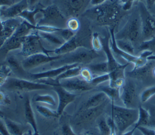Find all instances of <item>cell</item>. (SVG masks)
<instances>
[{"instance_id":"cell-41","label":"cell","mask_w":155,"mask_h":135,"mask_svg":"<svg viewBox=\"0 0 155 135\" xmlns=\"http://www.w3.org/2000/svg\"><path fill=\"white\" fill-rule=\"evenodd\" d=\"M58 32L59 33L61 38L65 42L67 41H68L69 39L72 38L76 34L75 32L70 30V29H68L67 28H63Z\"/></svg>"},{"instance_id":"cell-61","label":"cell","mask_w":155,"mask_h":135,"mask_svg":"<svg viewBox=\"0 0 155 135\" xmlns=\"http://www.w3.org/2000/svg\"><path fill=\"white\" fill-rule=\"evenodd\" d=\"M81 135H87V134H81Z\"/></svg>"},{"instance_id":"cell-60","label":"cell","mask_w":155,"mask_h":135,"mask_svg":"<svg viewBox=\"0 0 155 135\" xmlns=\"http://www.w3.org/2000/svg\"><path fill=\"white\" fill-rule=\"evenodd\" d=\"M153 73H154V76H155V68H154V70H153Z\"/></svg>"},{"instance_id":"cell-33","label":"cell","mask_w":155,"mask_h":135,"mask_svg":"<svg viewBox=\"0 0 155 135\" xmlns=\"http://www.w3.org/2000/svg\"><path fill=\"white\" fill-rule=\"evenodd\" d=\"M12 72V69L7 64L0 67V87H2L5 83Z\"/></svg>"},{"instance_id":"cell-46","label":"cell","mask_w":155,"mask_h":135,"mask_svg":"<svg viewBox=\"0 0 155 135\" xmlns=\"http://www.w3.org/2000/svg\"><path fill=\"white\" fill-rule=\"evenodd\" d=\"M0 134L1 135H10L8 133L7 127L4 122H3L0 118Z\"/></svg>"},{"instance_id":"cell-43","label":"cell","mask_w":155,"mask_h":135,"mask_svg":"<svg viewBox=\"0 0 155 135\" xmlns=\"http://www.w3.org/2000/svg\"><path fill=\"white\" fill-rule=\"evenodd\" d=\"M61 131L63 135H77L72 130L70 125L64 123L61 126Z\"/></svg>"},{"instance_id":"cell-57","label":"cell","mask_w":155,"mask_h":135,"mask_svg":"<svg viewBox=\"0 0 155 135\" xmlns=\"http://www.w3.org/2000/svg\"><path fill=\"white\" fill-rule=\"evenodd\" d=\"M4 113L0 110V118H4Z\"/></svg>"},{"instance_id":"cell-4","label":"cell","mask_w":155,"mask_h":135,"mask_svg":"<svg viewBox=\"0 0 155 135\" xmlns=\"http://www.w3.org/2000/svg\"><path fill=\"white\" fill-rule=\"evenodd\" d=\"M53 53V50L45 48L41 42V38L38 35L37 31L33 30L24 37L19 54L28 57L38 53L49 55V53Z\"/></svg>"},{"instance_id":"cell-52","label":"cell","mask_w":155,"mask_h":135,"mask_svg":"<svg viewBox=\"0 0 155 135\" xmlns=\"http://www.w3.org/2000/svg\"><path fill=\"white\" fill-rule=\"evenodd\" d=\"M136 130V129L133 127V128L131 130H130V131H127V132L125 131V132H124V133H122L121 135H133V134H134V131H135Z\"/></svg>"},{"instance_id":"cell-53","label":"cell","mask_w":155,"mask_h":135,"mask_svg":"<svg viewBox=\"0 0 155 135\" xmlns=\"http://www.w3.org/2000/svg\"><path fill=\"white\" fill-rule=\"evenodd\" d=\"M1 9V8H0ZM2 30H3V25H2V18L1 17V15H0V38L2 35Z\"/></svg>"},{"instance_id":"cell-55","label":"cell","mask_w":155,"mask_h":135,"mask_svg":"<svg viewBox=\"0 0 155 135\" xmlns=\"http://www.w3.org/2000/svg\"><path fill=\"white\" fill-rule=\"evenodd\" d=\"M148 60H150V61H155V55H154V54H152V55H151L150 56H149L148 58Z\"/></svg>"},{"instance_id":"cell-62","label":"cell","mask_w":155,"mask_h":135,"mask_svg":"<svg viewBox=\"0 0 155 135\" xmlns=\"http://www.w3.org/2000/svg\"><path fill=\"white\" fill-rule=\"evenodd\" d=\"M55 135V134H54ZM56 135H57V134H56Z\"/></svg>"},{"instance_id":"cell-20","label":"cell","mask_w":155,"mask_h":135,"mask_svg":"<svg viewBox=\"0 0 155 135\" xmlns=\"http://www.w3.org/2000/svg\"><path fill=\"white\" fill-rule=\"evenodd\" d=\"M24 114H25V117L27 120V122L28 124H30V125L33 128V135H39V132L38 130V127H37L36 119L35 117V114L31 108L30 100L28 97L25 98V102H24Z\"/></svg>"},{"instance_id":"cell-58","label":"cell","mask_w":155,"mask_h":135,"mask_svg":"<svg viewBox=\"0 0 155 135\" xmlns=\"http://www.w3.org/2000/svg\"><path fill=\"white\" fill-rule=\"evenodd\" d=\"M44 2H45V3H48L50 0H44Z\"/></svg>"},{"instance_id":"cell-21","label":"cell","mask_w":155,"mask_h":135,"mask_svg":"<svg viewBox=\"0 0 155 135\" xmlns=\"http://www.w3.org/2000/svg\"><path fill=\"white\" fill-rule=\"evenodd\" d=\"M105 102L102 105L96 108L79 111L80 113H78V115L77 116V117L76 119V121L78 123H81L85 121H88L91 120L92 118L94 117L95 115L99 114L103 110V108L105 106Z\"/></svg>"},{"instance_id":"cell-8","label":"cell","mask_w":155,"mask_h":135,"mask_svg":"<svg viewBox=\"0 0 155 135\" xmlns=\"http://www.w3.org/2000/svg\"><path fill=\"white\" fill-rule=\"evenodd\" d=\"M141 36L140 18L131 17L121 30L115 33L116 39H125L131 42H136Z\"/></svg>"},{"instance_id":"cell-19","label":"cell","mask_w":155,"mask_h":135,"mask_svg":"<svg viewBox=\"0 0 155 135\" xmlns=\"http://www.w3.org/2000/svg\"><path fill=\"white\" fill-rule=\"evenodd\" d=\"M108 99H109L108 97L104 92L99 91L91 96L81 107L79 111L97 107L107 102Z\"/></svg>"},{"instance_id":"cell-40","label":"cell","mask_w":155,"mask_h":135,"mask_svg":"<svg viewBox=\"0 0 155 135\" xmlns=\"http://www.w3.org/2000/svg\"><path fill=\"white\" fill-rule=\"evenodd\" d=\"M149 113L148 127L155 128V105L150 104L146 108Z\"/></svg>"},{"instance_id":"cell-15","label":"cell","mask_w":155,"mask_h":135,"mask_svg":"<svg viewBox=\"0 0 155 135\" xmlns=\"http://www.w3.org/2000/svg\"><path fill=\"white\" fill-rule=\"evenodd\" d=\"M52 90L56 91L58 96L59 102L56 111L59 116L62 114L65 108L69 104L73 102L75 100L76 95L73 93L67 91L64 88L59 85L53 86Z\"/></svg>"},{"instance_id":"cell-34","label":"cell","mask_w":155,"mask_h":135,"mask_svg":"<svg viewBox=\"0 0 155 135\" xmlns=\"http://www.w3.org/2000/svg\"><path fill=\"white\" fill-rule=\"evenodd\" d=\"M140 51L143 50H149L155 53V36L152 38L143 41L139 46Z\"/></svg>"},{"instance_id":"cell-35","label":"cell","mask_w":155,"mask_h":135,"mask_svg":"<svg viewBox=\"0 0 155 135\" xmlns=\"http://www.w3.org/2000/svg\"><path fill=\"white\" fill-rule=\"evenodd\" d=\"M97 126L101 135H110L111 132V128L108 125L106 119L102 118L97 123Z\"/></svg>"},{"instance_id":"cell-17","label":"cell","mask_w":155,"mask_h":135,"mask_svg":"<svg viewBox=\"0 0 155 135\" xmlns=\"http://www.w3.org/2000/svg\"><path fill=\"white\" fill-rule=\"evenodd\" d=\"M28 0H21L7 8L0 9L1 17L6 19L17 18L22 11L28 8Z\"/></svg>"},{"instance_id":"cell-6","label":"cell","mask_w":155,"mask_h":135,"mask_svg":"<svg viewBox=\"0 0 155 135\" xmlns=\"http://www.w3.org/2000/svg\"><path fill=\"white\" fill-rule=\"evenodd\" d=\"M5 89L11 91H30L40 90H52L53 87L40 82H33L19 77H8L2 86Z\"/></svg>"},{"instance_id":"cell-59","label":"cell","mask_w":155,"mask_h":135,"mask_svg":"<svg viewBox=\"0 0 155 135\" xmlns=\"http://www.w3.org/2000/svg\"><path fill=\"white\" fill-rule=\"evenodd\" d=\"M22 135H30V134H28L27 132H25V133H24Z\"/></svg>"},{"instance_id":"cell-3","label":"cell","mask_w":155,"mask_h":135,"mask_svg":"<svg viewBox=\"0 0 155 135\" xmlns=\"http://www.w3.org/2000/svg\"><path fill=\"white\" fill-rule=\"evenodd\" d=\"M65 56H62L58 60L51 62V66H63L65 65H70L78 64H90L95 59L99 56L97 51L93 49L87 48L85 47H80L74 51L66 54Z\"/></svg>"},{"instance_id":"cell-22","label":"cell","mask_w":155,"mask_h":135,"mask_svg":"<svg viewBox=\"0 0 155 135\" xmlns=\"http://www.w3.org/2000/svg\"><path fill=\"white\" fill-rule=\"evenodd\" d=\"M24 37H17L12 35L5 42L0 48V50H2L5 53H7L12 50L21 49Z\"/></svg>"},{"instance_id":"cell-7","label":"cell","mask_w":155,"mask_h":135,"mask_svg":"<svg viewBox=\"0 0 155 135\" xmlns=\"http://www.w3.org/2000/svg\"><path fill=\"white\" fill-rule=\"evenodd\" d=\"M91 0H57L56 5L65 18H77L82 14Z\"/></svg>"},{"instance_id":"cell-51","label":"cell","mask_w":155,"mask_h":135,"mask_svg":"<svg viewBox=\"0 0 155 135\" xmlns=\"http://www.w3.org/2000/svg\"><path fill=\"white\" fill-rule=\"evenodd\" d=\"M147 6L148 8H151L155 4V0H146Z\"/></svg>"},{"instance_id":"cell-16","label":"cell","mask_w":155,"mask_h":135,"mask_svg":"<svg viewBox=\"0 0 155 135\" xmlns=\"http://www.w3.org/2000/svg\"><path fill=\"white\" fill-rule=\"evenodd\" d=\"M79 65L78 64L65 65L57 68H54L51 70H48L45 71L36 73H30L28 77L33 81H38L40 79H55L61 73L66 71L67 70Z\"/></svg>"},{"instance_id":"cell-11","label":"cell","mask_w":155,"mask_h":135,"mask_svg":"<svg viewBox=\"0 0 155 135\" xmlns=\"http://www.w3.org/2000/svg\"><path fill=\"white\" fill-rule=\"evenodd\" d=\"M139 12L141 35L145 41L148 40L155 36V20L142 2L139 4Z\"/></svg>"},{"instance_id":"cell-23","label":"cell","mask_w":155,"mask_h":135,"mask_svg":"<svg viewBox=\"0 0 155 135\" xmlns=\"http://www.w3.org/2000/svg\"><path fill=\"white\" fill-rule=\"evenodd\" d=\"M44 8V7L42 5V4H39L37 5V7L33 8V10H30L28 8L24 10L18 15V17L21 19H23V20L27 21L28 22H29L32 25H37V22L35 19V16L38 13L41 12L42 8Z\"/></svg>"},{"instance_id":"cell-12","label":"cell","mask_w":155,"mask_h":135,"mask_svg":"<svg viewBox=\"0 0 155 135\" xmlns=\"http://www.w3.org/2000/svg\"><path fill=\"white\" fill-rule=\"evenodd\" d=\"M57 85L61 86L71 93L87 91L92 90L94 87L91 83L78 76L60 80Z\"/></svg>"},{"instance_id":"cell-10","label":"cell","mask_w":155,"mask_h":135,"mask_svg":"<svg viewBox=\"0 0 155 135\" xmlns=\"http://www.w3.org/2000/svg\"><path fill=\"white\" fill-rule=\"evenodd\" d=\"M114 28L115 26H113L112 28H110V45L113 53L124 59L127 61V62L133 63L134 64V68L133 69V70H134L145 65L148 63V60L147 59L143 58L140 56H137L135 55L128 54L118 48L116 42Z\"/></svg>"},{"instance_id":"cell-39","label":"cell","mask_w":155,"mask_h":135,"mask_svg":"<svg viewBox=\"0 0 155 135\" xmlns=\"http://www.w3.org/2000/svg\"><path fill=\"white\" fill-rule=\"evenodd\" d=\"M110 81V75L108 73H105L101 75H97L93 77L91 82H90L93 86L96 87L99 84Z\"/></svg>"},{"instance_id":"cell-9","label":"cell","mask_w":155,"mask_h":135,"mask_svg":"<svg viewBox=\"0 0 155 135\" xmlns=\"http://www.w3.org/2000/svg\"><path fill=\"white\" fill-rule=\"evenodd\" d=\"M42 18L37 22L39 25H48L59 27L58 25L64 24L65 17L55 4H51L42 8L41 12Z\"/></svg>"},{"instance_id":"cell-54","label":"cell","mask_w":155,"mask_h":135,"mask_svg":"<svg viewBox=\"0 0 155 135\" xmlns=\"http://www.w3.org/2000/svg\"><path fill=\"white\" fill-rule=\"evenodd\" d=\"M39 0H28V6H33Z\"/></svg>"},{"instance_id":"cell-25","label":"cell","mask_w":155,"mask_h":135,"mask_svg":"<svg viewBox=\"0 0 155 135\" xmlns=\"http://www.w3.org/2000/svg\"><path fill=\"white\" fill-rule=\"evenodd\" d=\"M4 122L10 135H22L25 132H27L25 127L21 123L8 119H5Z\"/></svg>"},{"instance_id":"cell-47","label":"cell","mask_w":155,"mask_h":135,"mask_svg":"<svg viewBox=\"0 0 155 135\" xmlns=\"http://www.w3.org/2000/svg\"><path fill=\"white\" fill-rule=\"evenodd\" d=\"M108 125L110 126V127L111 128V132L110 133V135H116V128H115V125L114 123V122L113 120V119L111 117H109L107 120Z\"/></svg>"},{"instance_id":"cell-31","label":"cell","mask_w":155,"mask_h":135,"mask_svg":"<svg viewBox=\"0 0 155 135\" xmlns=\"http://www.w3.org/2000/svg\"><path fill=\"white\" fill-rule=\"evenodd\" d=\"M33 100L36 102H41L47 104L54 106L56 104V100L53 96L50 94H36L34 97Z\"/></svg>"},{"instance_id":"cell-5","label":"cell","mask_w":155,"mask_h":135,"mask_svg":"<svg viewBox=\"0 0 155 135\" xmlns=\"http://www.w3.org/2000/svg\"><path fill=\"white\" fill-rule=\"evenodd\" d=\"M90 34L87 32L85 34L77 33L72 38L64 42L62 45L53 50V53L56 55H64L71 53L80 47L92 49L91 37L90 38Z\"/></svg>"},{"instance_id":"cell-32","label":"cell","mask_w":155,"mask_h":135,"mask_svg":"<svg viewBox=\"0 0 155 135\" xmlns=\"http://www.w3.org/2000/svg\"><path fill=\"white\" fill-rule=\"evenodd\" d=\"M36 108L38 113L45 117L48 118V117H55L59 116V114H58L56 111H53L47 107L38 105H36Z\"/></svg>"},{"instance_id":"cell-42","label":"cell","mask_w":155,"mask_h":135,"mask_svg":"<svg viewBox=\"0 0 155 135\" xmlns=\"http://www.w3.org/2000/svg\"><path fill=\"white\" fill-rule=\"evenodd\" d=\"M80 76L85 81L88 82H91L93 78V73L91 71V70L87 67H84V68H82L80 71Z\"/></svg>"},{"instance_id":"cell-29","label":"cell","mask_w":155,"mask_h":135,"mask_svg":"<svg viewBox=\"0 0 155 135\" xmlns=\"http://www.w3.org/2000/svg\"><path fill=\"white\" fill-rule=\"evenodd\" d=\"M88 68L91 71L96 74H99L98 75L108 73V67L107 61L99 62L96 64H92L89 65Z\"/></svg>"},{"instance_id":"cell-30","label":"cell","mask_w":155,"mask_h":135,"mask_svg":"<svg viewBox=\"0 0 155 135\" xmlns=\"http://www.w3.org/2000/svg\"><path fill=\"white\" fill-rule=\"evenodd\" d=\"M116 42L119 49L128 54L134 55V48L132 42L125 39H116Z\"/></svg>"},{"instance_id":"cell-44","label":"cell","mask_w":155,"mask_h":135,"mask_svg":"<svg viewBox=\"0 0 155 135\" xmlns=\"http://www.w3.org/2000/svg\"><path fill=\"white\" fill-rule=\"evenodd\" d=\"M143 135H155V130L148 127L139 126L137 128Z\"/></svg>"},{"instance_id":"cell-18","label":"cell","mask_w":155,"mask_h":135,"mask_svg":"<svg viewBox=\"0 0 155 135\" xmlns=\"http://www.w3.org/2000/svg\"><path fill=\"white\" fill-rule=\"evenodd\" d=\"M21 22L22 21L16 18H9L2 21L3 30L0 38V48L3 45L5 42L13 35Z\"/></svg>"},{"instance_id":"cell-27","label":"cell","mask_w":155,"mask_h":135,"mask_svg":"<svg viewBox=\"0 0 155 135\" xmlns=\"http://www.w3.org/2000/svg\"><path fill=\"white\" fill-rule=\"evenodd\" d=\"M139 117L136 123L134 125V128L137 129L139 126L148 127L149 123V113L148 110L142 106L139 107Z\"/></svg>"},{"instance_id":"cell-26","label":"cell","mask_w":155,"mask_h":135,"mask_svg":"<svg viewBox=\"0 0 155 135\" xmlns=\"http://www.w3.org/2000/svg\"><path fill=\"white\" fill-rule=\"evenodd\" d=\"M7 65L12 69V72L18 74L24 75L25 70L23 68L22 64L19 62L16 58L13 56H9L7 58Z\"/></svg>"},{"instance_id":"cell-28","label":"cell","mask_w":155,"mask_h":135,"mask_svg":"<svg viewBox=\"0 0 155 135\" xmlns=\"http://www.w3.org/2000/svg\"><path fill=\"white\" fill-rule=\"evenodd\" d=\"M37 33H38V35L41 37V38L45 39V41H48V42H50V44H52L53 45H59V47H60L65 42L64 41L60 39L61 38H59L56 35H54V33L44 32V31H37Z\"/></svg>"},{"instance_id":"cell-13","label":"cell","mask_w":155,"mask_h":135,"mask_svg":"<svg viewBox=\"0 0 155 135\" xmlns=\"http://www.w3.org/2000/svg\"><path fill=\"white\" fill-rule=\"evenodd\" d=\"M62 56V55L51 56L44 53H38L26 57V58L22 61L21 64L23 68L27 71L33 69L40 65L58 60Z\"/></svg>"},{"instance_id":"cell-37","label":"cell","mask_w":155,"mask_h":135,"mask_svg":"<svg viewBox=\"0 0 155 135\" xmlns=\"http://www.w3.org/2000/svg\"><path fill=\"white\" fill-rule=\"evenodd\" d=\"M66 26L67 28L76 33L79 30L80 22L77 18L71 17L66 21Z\"/></svg>"},{"instance_id":"cell-45","label":"cell","mask_w":155,"mask_h":135,"mask_svg":"<svg viewBox=\"0 0 155 135\" xmlns=\"http://www.w3.org/2000/svg\"><path fill=\"white\" fill-rule=\"evenodd\" d=\"M10 103L8 96L4 92L0 91V105H7Z\"/></svg>"},{"instance_id":"cell-48","label":"cell","mask_w":155,"mask_h":135,"mask_svg":"<svg viewBox=\"0 0 155 135\" xmlns=\"http://www.w3.org/2000/svg\"><path fill=\"white\" fill-rule=\"evenodd\" d=\"M15 4L14 0H0V8L2 6H10Z\"/></svg>"},{"instance_id":"cell-50","label":"cell","mask_w":155,"mask_h":135,"mask_svg":"<svg viewBox=\"0 0 155 135\" xmlns=\"http://www.w3.org/2000/svg\"><path fill=\"white\" fill-rule=\"evenodd\" d=\"M107 0H91L90 4L93 6H97L105 2Z\"/></svg>"},{"instance_id":"cell-56","label":"cell","mask_w":155,"mask_h":135,"mask_svg":"<svg viewBox=\"0 0 155 135\" xmlns=\"http://www.w3.org/2000/svg\"><path fill=\"white\" fill-rule=\"evenodd\" d=\"M129 1L134 2V1H143V0H120V1L122 3H124V2H127V1Z\"/></svg>"},{"instance_id":"cell-2","label":"cell","mask_w":155,"mask_h":135,"mask_svg":"<svg viewBox=\"0 0 155 135\" xmlns=\"http://www.w3.org/2000/svg\"><path fill=\"white\" fill-rule=\"evenodd\" d=\"M138 117V108H127L111 104V118L115 128L120 135L130 127L134 125Z\"/></svg>"},{"instance_id":"cell-36","label":"cell","mask_w":155,"mask_h":135,"mask_svg":"<svg viewBox=\"0 0 155 135\" xmlns=\"http://www.w3.org/2000/svg\"><path fill=\"white\" fill-rule=\"evenodd\" d=\"M91 48L96 51H99L102 49V45L99 34L94 32L91 35Z\"/></svg>"},{"instance_id":"cell-38","label":"cell","mask_w":155,"mask_h":135,"mask_svg":"<svg viewBox=\"0 0 155 135\" xmlns=\"http://www.w3.org/2000/svg\"><path fill=\"white\" fill-rule=\"evenodd\" d=\"M155 94V86L150 87L144 90L140 96V100L142 102L148 100L153 96Z\"/></svg>"},{"instance_id":"cell-1","label":"cell","mask_w":155,"mask_h":135,"mask_svg":"<svg viewBox=\"0 0 155 135\" xmlns=\"http://www.w3.org/2000/svg\"><path fill=\"white\" fill-rule=\"evenodd\" d=\"M83 16L102 25H111L116 21L120 15V7L116 2H108L86 10Z\"/></svg>"},{"instance_id":"cell-24","label":"cell","mask_w":155,"mask_h":135,"mask_svg":"<svg viewBox=\"0 0 155 135\" xmlns=\"http://www.w3.org/2000/svg\"><path fill=\"white\" fill-rule=\"evenodd\" d=\"M100 91L104 92L108 97V99L114 104L120 100V88L113 87L108 85H102L99 87Z\"/></svg>"},{"instance_id":"cell-49","label":"cell","mask_w":155,"mask_h":135,"mask_svg":"<svg viewBox=\"0 0 155 135\" xmlns=\"http://www.w3.org/2000/svg\"><path fill=\"white\" fill-rule=\"evenodd\" d=\"M133 2V1H127L124 3H123V5L122 6V9L124 11H128L129 10H130V8L132 7Z\"/></svg>"},{"instance_id":"cell-14","label":"cell","mask_w":155,"mask_h":135,"mask_svg":"<svg viewBox=\"0 0 155 135\" xmlns=\"http://www.w3.org/2000/svg\"><path fill=\"white\" fill-rule=\"evenodd\" d=\"M120 88V100L124 106L127 108H137L136 87L134 83L130 80L125 81Z\"/></svg>"}]
</instances>
